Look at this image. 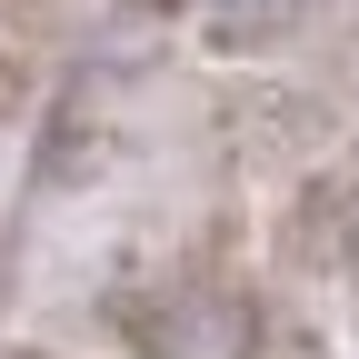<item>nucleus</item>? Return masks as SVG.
Returning a JSON list of instances; mask_svg holds the SVG:
<instances>
[{
    "label": "nucleus",
    "mask_w": 359,
    "mask_h": 359,
    "mask_svg": "<svg viewBox=\"0 0 359 359\" xmlns=\"http://www.w3.org/2000/svg\"><path fill=\"white\" fill-rule=\"evenodd\" d=\"M200 11H210V30L240 50V40H269V30H280V20L299 11V0H200Z\"/></svg>",
    "instance_id": "1"
},
{
    "label": "nucleus",
    "mask_w": 359,
    "mask_h": 359,
    "mask_svg": "<svg viewBox=\"0 0 359 359\" xmlns=\"http://www.w3.org/2000/svg\"><path fill=\"white\" fill-rule=\"evenodd\" d=\"M0 80H11V60H0Z\"/></svg>",
    "instance_id": "2"
}]
</instances>
